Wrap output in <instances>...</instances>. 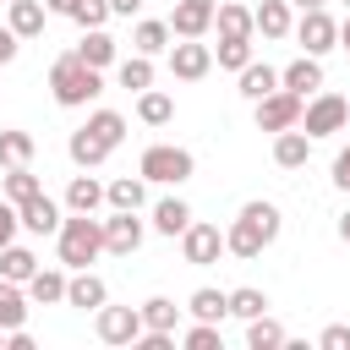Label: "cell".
Returning a JSON list of instances; mask_svg holds the SVG:
<instances>
[{
	"label": "cell",
	"mask_w": 350,
	"mask_h": 350,
	"mask_svg": "<svg viewBox=\"0 0 350 350\" xmlns=\"http://www.w3.org/2000/svg\"><path fill=\"white\" fill-rule=\"evenodd\" d=\"M49 93H55L60 109H82V104H93V98L104 93V71H98V66H82L77 49H71V55H55V66H49Z\"/></svg>",
	"instance_id": "cell-1"
},
{
	"label": "cell",
	"mask_w": 350,
	"mask_h": 350,
	"mask_svg": "<svg viewBox=\"0 0 350 350\" xmlns=\"http://www.w3.org/2000/svg\"><path fill=\"white\" fill-rule=\"evenodd\" d=\"M55 252H60L66 268H88V262H98V257H104V219H93V213H71V219H60V230H55Z\"/></svg>",
	"instance_id": "cell-2"
},
{
	"label": "cell",
	"mask_w": 350,
	"mask_h": 350,
	"mask_svg": "<svg viewBox=\"0 0 350 350\" xmlns=\"http://www.w3.org/2000/svg\"><path fill=\"white\" fill-rule=\"evenodd\" d=\"M137 175L153 180V186H186V180L197 175V159H191L186 148H175V142H153V148L137 159Z\"/></svg>",
	"instance_id": "cell-3"
},
{
	"label": "cell",
	"mask_w": 350,
	"mask_h": 350,
	"mask_svg": "<svg viewBox=\"0 0 350 350\" xmlns=\"http://www.w3.org/2000/svg\"><path fill=\"white\" fill-rule=\"evenodd\" d=\"M345 120H350V98H339V93H323V88H317V93L301 104V120H295V126L317 142V137H334Z\"/></svg>",
	"instance_id": "cell-4"
},
{
	"label": "cell",
	"mask_w": 350,
	"mask_h": 350,
	"mask_svg": "<svg viewBox=\"0 0 350 350\" xmlns=\"http://www.w3.org/2000/svg\"><path fill=\"white\" fill-rule=\"evenodd\" d=\"M180 257H186L191 268H213V262L224 257V230H219V224L191 219V224L180 230Z\"/></svg>",
	"instance_id": "cell-5"
},
{
	"label": "cell",
	"mask_w": 350,
	"mask_h": 350,
	"mask_svg": "<svg viewBox=\"0 0 350 350\" xmlns=\"http://www.w3.org/2000/svg\"><path fill=\"white\" fill-rule=\"evenodd\" d=\"M93 334H98L104 345H126V350H131L137 334H142V312H137V306H109V301H104V306L93 312Z\"/></svg>",
	"instance_id": "cell-6"
},
{
	"label": "cell",
	"mask_w": 350,
	"mask_h": 350,
	"mask_svg": "<svg viewBox=\"0 0 350 350\" xmlns=\"http://www.w3.org/2000/svg\"><path fill=\"white\" fill-rule=\"evenodd\" d=\"M273 241H279V235H273V230H262L246 208H241V213H235V224L224 230V252H230V257H241V262L262 257V246H273Z\"/></svg>",
	"instance_id": "cell-7"
},
{
	"label": "cell",
	"mask_w": 350,
	"mask_h": 350,
	"mask_svg": "<svg viewBox=\"0 0 350 350\" xmlns=\"http://www.w3.org/2000/svg\"><path fill=\"white\" fill-rule=\"evenodd\" d=\"M290 33H295V38H301V49H306V55H317V60H323V55H328V49L339 44V22H334V16L323 11V5L301 11V22H295Z\"/></svg>",
	"instance_id": "cell-8"
},
{
	"label": "cell",
	"mask_w": 350,
	"mask_h": 350,
	"mask_svg": "<svg viewBox=\"0 0 350 350\" xmlns=\"http://www.w3.org/2000/svg\"><path fill=\"white\" fill-rule=\"evenodd\" d=\"M142 235H148V224L131 208H109V219H104V252L109 257H131L142 246Z\"/></svg>",
	"instance_id": "cell-9"
},
{
	"label": "cell",
	"mask_w": 350,
	"mask_h": 350,
	"mask_svg": "<svg viewBox=\"0 0 350 350\" xmlns=\"http://www.w3.org/2000/svg\"><path fill=\"white\" fill-rule=\"evenodd\" d=\"M301 104H306V98H295L290 88L262 93V98H257V131H290V126L301 120Z\"/></svg>",
	"instance_id": "cell-10"
},
{
	"label": "cell",
	"mask_w": 350,
	"mask_h": 350,
	"mask_svg": "<svg viewBox=\"0 0 350 350\" xmlns=\"http://www.w3.org/2000/svg\"><path fill=\"white\" fill-rule=\"evenodd\" d=\"M213 71V49L202 44V38H180V44H170V77H180V82H202Z\"/></svg>",
	"instance_id": "cell-11"
},
{
	"label": "cell",
	"mask_w": 350,
	"mask_h": 350,
	"mask_svg": "<svg viewBox=\"0 0 350 350\" xmlns=\"http://www.w3.org/2000/svg\"><path fill=\"white\" fill-rule=\"evenodd\" d=\"M109 301V284L98 279V273H88V268H71L66 273V306H77V312H98Z\"/></svg>",
	"instance_id": "cell-12"
},
{
	"label": "cell",
	"mask_w": 350,
	"mask_h": 350,
	"mask_svg": "<svg viewBox=\"0 0 350 350\" xmlns=\"http://www.w3.org/2000/svg\"><path fill=\"white\" fill-rule=\"evenodd\" d=\"M16 219H22V230H33V235H55L66 213H60V202H55V197L33 191L27 202H16Z\"/></svg>",
	"instance_id": "cell-13"
},
{
	"label": "cell",
	"mask_w": 350,
	"mask_h": 350,
	"mask_svg": "<svg viewBox=\"0 0 350 350\" xmlns=\"http://www.w3.org/2000/svg\"><path fill=\"white\" fill-rule=\"evenodd\" d=\"M213 5H219V0H180V5L170 11V33H175V38H202V33L213 27Z\"/></svg>",
	"instance_id": "cell-14"
},
{
	"label": "cell",
	"mask_w": 350,
	"mask_h": 350,
	"mask_svg": "<svg viewBox=\"0 0 350 350\" xmlns=\"http://www.w3.org/2000/svg\"><path fill=\"white\" fill-rule=\"evenodd\" d=\"M279 88H290L295 98L317 93V88H323V60H317V55H295V60L279 71Z\"/></svg>",
	"instance_id": "cell-15"
},
{
	"label": "cell",
	"mask_w": 350,
	"mask_h": 350,
	"mask_svg": "<svg viewBox=\"0 0 350 350\" xmlns=\"http://www.w3.org/2000/svg\"><path fill=\"white\" fill-rule=\"evenodd\" d=\"M66 153H71V164H77V170H98L115 148H109L104 137H93L88 126H77V131H71V142H66Z\"/></svg>",
	"instance_id": "cell-16"
},
{
	"label": "cell",
	"mask_w": 350,
	"mask_h": 350,
	"mask_svg": "<svg viewBox=\"0 0 350 350\" xmlns=\"http://www.w3.org/2000/svg\"><path fill=\"white\" fill-rule=\"evenodd\" d=\"M306 159H312V137H306L301 126L273 131V164H279V170H301Z\"/></svg>",
	"instance_id": "cell-17"
},
{
	"label": "cell",
	"mask_w": 350,
	"mask_h": 350,
	"mask_svg": "<svg viewBox=\"0 0 350 350\" xmlns=\"http://www.w3.org/2000/svg\"><path fill=\"white\" fill-rule=\"evenodd\" d=\"M44 0H5V27L16 33V38H38L44 33Z\"/></svg>",
	"instance_id": "cell-18"
},
{
	"label": "cell",
	"mask_w": 350,
	"mask_h": 350,
	"mask_svg": "<svg viewBox=\"0 0 350 350\" xmlns=\"http://www.w3.org/2000/svg\"><path fill=\"white\" fill-rule=\"evenodd\" d=\"M252 27H257L262 38H290V27H295L290 0H262V5L252 11Z\"/></svg>",
	"instance_id": "cell-19"
},
{
	"label": "cell",
	"mask_w": 350,
	"mask_h": 350,
	"mask_svg": "<svg viewBox=\"0 0 350 350\" xmlns=\"http://www.w3.org/2000/svg\"><path fill=\"white\" fill-rule=\"evenodd\" d=\"M213 27H219V38H257V27H252V5H235V0L213 5Z\"/></svg>",
	"instance_id": "cell-20"
},
{
	"label": "cell",
	"mask_w": 350,
	"mask_h": 350,
	"mask_svg": "<svg viewBox=\"0 0 350 350\" xmlns=\"http://www.w3.org/2000/svg\"><path fill=\"white\" fill-rule=\"evenodd\" d=\"M186 224H191V202H186V197H159V202H153V230H159V235L175 241Z\"/></svg>",
	"instance_id": "cell-21"
},
{
	"label": "cell",
	"mask_w": 350,
	"mask_h": 350,
	"mask_svg": "<svg viewBox=\"0 0 350 350\" xmlns=\"http://www.w3.org/2000/svg\"><path fill=\"white\" fill-rule=\"evenodd\" d=\"M22 290H27V301H38V306H60V301H66V273H60V268H33V279H27Z\"/></svg>",
	"instance_id": "cell-22"
},
{
	"label": "cell",
	"mask_w": 350,
	"mask_h": 350,
	"mask_svg": "<svg viewBox=\"0 0 350 350\" xmlns=\"http://www.w3.org/2000/svg\"><path fill=\"white\" fill-rule=\"evenodd\" d=\"M137 120H142V126H170V120H175V98H170L164 88H142V93H137Z\"/></svg>",
	"instance_id": "cell-23"
},
{
	"label": "cell",
	"mask_w": 350,
	"mask_h": 350,
	"mask_svg": "<svg viewBox=\"0 0 350 350\" xmlns=\"http://www.w3.org/2000/svg\"><path fill=\"white\" fill-rule=\"evenodd\" d=\"M104 202H109V208H131V213H142V202H148V180H142V175H120V180L104 186Z\"/></svg>",
	"instance_id": "cell-24"
},
{
	"label": "cell",
	"mask_w": 350,
	"mask_h": 350,
	"mask_svg": "<svg viewBox=\"0 0 350 350\" xmlns=\"http://www.w3.org/2000/svg\"><path fill=\"white\" fill-rule=\"evenodd\" d=\"M186 312H191L197 323H224V317H230V301H224V290L202 284V290H191V295H186Z\"/></svg>",
	"instance_id": "cell-25"
},
{
	"label": "cell",
	"mask_w": 350,
	"mask_h": 350,
	"mask_svg": "<svg viewBox=\"0 0 350 350\" xmlns=\"http://www.w3.org/2000/svg\"><path fill=\"white\" fill-rule=\"evenodd\" d=\"M77 60H82V66H98V71H104V66L115 60V38H109L104 27H82V44H77Z\"/></svg>",
	"instance_id": "cell-26"
},
{
	"label": "cell",
	"mask_w": 350,
	"mask_h": 350,
	"mask_svg": "<svg viewBox=\"0 0 350 350\" xmlns=\"http://www.w3.org/2000/svg\"><path fill=\"white\" fill-rule=\"evenodd\" d=\"M66 208H71V213H98V208H104V186H98L93 175H71V186H66Z\"/></svg>",
	"instance_id": "cell-27"
},
{
	"label": "cell",
	"mask_w": 350,
	"mask_h": 350,
	"mask_svg": "<svg viewBox=\"0 0 350 350\" xmlns=\"http://www.w3.org/2000/svg\"><path fill=\"white\" fill-rule=\"evenodd\" d=\"M137 312H142V328H159V334H175L180 328V306L170 295H148Z\"/></svg>",
	"instance_id": "cell-28"
},
{
	"label": "cell",
	"mask_w": 350,
	"mask_h": 350,
	"mask_svg": "<svg viewBox=\"0 0 350 350\" xmlns=\"http://www.w3.org/2000/svg\"><path fill=\"white\" fill-rule=\"evenodd\" d=\"M27 323V290L16 284V279H0V328L11 334V328H22Z\"/></svg>",
	"instance_id": "cell-29"
},
{
	"label": "cell",
	"mask_w": 350,
	"mask_h": 350,
	"mask_svg": "<svg viewBox=\"0 0 350 350\" xmlns=\"http://www.w3.org/2000/svg\"><path fill=\"white\" fill-rule=\"evenodd\" d=\"M246 345L252 350H279V345H290V334H284V323H273L262 312V317H246Z\"/></svg>",
	"instance_id": "cell-30"
},
{
	"label": "cell",
	"mask_w": 350,
	"mask_h": 350,
	"mask_svg": "<svg viewBox=\"0 0 350 350\" xmlns=\"http://www.w3.org/2000/svg\"><path fill=\"white\" fill-rule=\"evenodd\" d=\"M170 38H175L170 22H137V27H131V49H137V55H164Z\"/></svg>",
	"instance_id": "cell-31"
},
{
	"label": "cell",
	"mask_w": 350,
	"mask_h": 350,
	"mask_svg": "<svg viewBox=\"0 0 350 350\" xmlns=\"http://www.w3.org/2000/svg\"><path fill=\"white\" fill-rule=\"evenodd\" d=\"M235 77H241V93H246L252 104H257L262 93H273V88H279V71H273V66H257V60H246Z\"/></svg>",
	"instance_id": "cell-32"
},
{
	"label": "cell",
	"mask_w": 350,
	"mask_h": 350,
	"mask_svg": "<svg viewBox=\"0 0 350 350\" xmlns=\"http://www.w3.org/2000/svg\"><path fill=\"white\" fill-rule=\"evenodd\" d=\"M33 268H38V257L27 252V246H0V279H16V284H27L33 279Z\"/></svg>",
	"instance_id": "cell-33"
},
{
	"label": "cell",
	"mask_w": 350,
	"mask_h": 350,
	"mask_svg": "<svg viewBox=\"0 0 350 350\" xmlns=\"http://www.w3.org/2000/svg\"><path fill=\"white\" fill-rule=\"evenodd\" d=\"M33 153H38L33 131H0V164H5V170H16V164H33Z\"/></svg>",
	"instance_id": "cell-34"
},
{
	"label": "cell",
	"mask_w": 350,
	"mask_h": 350,
	"mask_svg": "<svg viewBox=\"0 0 350 350\" xmlns=\"http://www.w3.org/2000/svg\"><path fill=\"white\" fill-rule=\"evenodd\" d=\"M33 191H44V186H38V175H33V164L5 170V180H0V197H5V202H27Z\"/></svg>",
	"instance_id": "cell-35"
},
{
	"label": "cell",
	"mask_w": 350,
	"mask_h": 350,
	"mask_svg": "<svg viewBox=\"0 0 350 350\" xmlns=\"http://www.w3.org/2000/svg\"><path fill=\"white\" fill-rule=\"evenodd\" d=\"M224 301H230V317H262L268 312V295L257 290V284H241V290H224Z\"/></svg>",
	"instance_id": "cell-36"
},
{
	"label": "cell",
	"mask_w": 350,
	"mask_h": 350,
	"mask_svg": "<svg viewBox=\"0 0 350 350\" xmlns=\"http://www.w3.org/2000/svg\"><path fill=\"white\" fill-rule=\"evenodd\" d=\"M120 88H131V93L153 88V55H131V60H120Z\"/></svg>",
	"instance_id": "cell-37"
},
{
	"label": "cell",
	"mask_w": 350,
	"mask_h": 350,
	"mask_svg": "<svg viewBox=\"0 0 350 350\" xmlns=\"http://www.w3.org/2000/svg\"><path fill=\"white\" fill-rule=\"evenodd\" d=\"M66 16H71L77 27H104V22H109V0H71Z\"/></svg>",
	"instance_id": "cell-38"
},
{
	"label": "cell",
	"mask_w": 350,
	"mask_h": 350,
	"mask_svg": "<svg viewBox=\"0 0 350 350\" xmlns=\"http://www.w3.org/2000/svg\"><path fill=\"white\" fill-rule=\"evenodd\" d=\"M213 60H219L224 71H241V66L252 60V38H219V49H213Z\"/></svg>",
	"instance_id": "cell-39"
},
{
	"label": "cell",
	"mask_w": 350,
	"mask_h": 350,
	"mask_svg": "<svg viewBox=\"0 0 350 350\" xmlns=\"http://www.w3.org/2000/svg\"><path fill=\"white\" fill-rule=\"evenodd\" d=\"M180 345H186V350H224V339H219V323H191V328L180 334Z\"/></svg>",
	"instance_id": "cell-40"
},
{
	"label": "cell",
	"mask_w": 350,
	"mask_h": 350,
	"mask_svg": "<svg viewBox=\"0 0 350 350\" xmlns=\"http://www.w3.org/2000/svg\"><path fill=\"white\" fill-rule=\"evenodd\" d=\"M317 345H323V350H350V323H328V328L317 334Z\"/></svg>",
	"instance_id": "cell-41"
},
{
	"label": "cell",
	"mask_w": 350,
	"mask_h": 350,
	"mask_svg": "<svg viewBox=\"0 0 350 350\" xmlns=\"http://www.w3.org/2000/svg\"><path fill=\"white\" fill-rule=\"evenodd\" d=\"M16 230H22L16 202H5V197H0V246H11V241H16Z\"/></svg>",
	"instance_id": "cell-42"
},
{
	"label": "cell",
	"mask_w": 350,
	"mask_h": 350,
	"mask_svg": "<svg viewBox=\"0 0 350 350\" xmlns=\"http://www.w3.org/2000/svg\"><path fill=\"white\" fill-rule=\"evenodd\" d=\"M334 186H339V191H350V148H339V153H334Z\"/></svg>",
	"instance_id": "cell-43"
},
{
	"label": "cell",
	"mask_w": 350,
	"mask_h": 350,
	"mask_svg": "<svg viewBox=\"0 0 350 350\" xmlns=\"http://www.w3.org/2000/svg\"><path fill=\"white\" fill-rule=\"evenodd\" d=\"M16 49H22V38H16L11 27H0V66H11V60H16Z\"/></svg>",
	"instance_id": "cell-44"
},
{
	"label": "cell",
	"mask_w": 350,
	"mask_h": 350,
	"mask_svg": "<svg viewBox=\"0 0 350 350\" xmlns=\"http://www.w3.org/2000/svg\"><path fill=\"white\" fill-rule=\"evenodd\" d=\"M5 350H33V334H27V323H22V328H11V334H5Z\"/></svg>",
	"instance_id": "cell-45"
},
{
	"label": "cell",
	"mask_w": 350,
	"mask_h": 350,
	"mask_svg": "<svg viewBox=\"0 0 350 350\" xmlns=\"http://www.w3.org/2000/svg\"><path fill=\"white\" fill-rule=\"evenodd\" d=\"M142 0H109V16H137Z\"/></svg>",
	"instance_id": "cell-46"
},
{
	"label": "cell",
	"mask_w": 350,
	"mask_h": 350,
	"mask_svg": "<svg viewBox=\"0 0 350 350\" xmlns=\"http://www.w3.org/2000/svg\"><path fill=\"white\" fill-rule=\"evenodd\" d=\"M339 49H345V55H350V16H345V22H339Z\"/></svg>",
	"instance_id": "cell-47"
},
{
	"label": "cell",
	"mask_w": 350,
	"mask_h": 350,
	"mask_svg": "<svg viewBox=\"0 0 350 350\" xmlns=\"http://www.w3.org/2000/svg\"><path fill=\"white\" fill-rule=\"evenodd\" d=\"M66 5H71V0H44V11H60V16H66Z\"/></svg>",
	"instance_id": "cell-48"
},
{
	"label": "cell",
	"mask_w": 350,
	"mask_h": 350,
	"mask_svg": "<svg viewBox=\"0 0 350 350\" xmlns=\"http://www.w3.org/2000/svg\"><path fill=\"white\" fill-rule=\"evenodd\" d=\"M339 241H345V246H350V213H345V219H339Z\"/></svg>",
	"instance_id": "cell-49"
},
{
	"label": "cell",
	"mask_w": 350,
	"mask_h": 350,
	"mask_svg": "<svg viewBox=\"0 0 350 350\" xmlns=\"http://www.w3.org/2000/svg\"><path fill=\"white\" fill-rule=\"evenodd\" d=\"M295 5H301V11H312V5H328V0H295Z\"/></svg>",
	"instance_id": "cell-50"
},
{
	"label": "cell",
	"mask_w": 350,
	"mask_h": 350,
	"mask_svg": "<svg viewBox=\"0 0 350 350\" xmlns=\"http://www.w3.org/2000/svg\"><path fill=\"white\" fill-rule=\"evenodd\" d=\"M0 350H5V328H0Z\"/></svg>",
	"instance_id": "cell-51"
},
{
	"label": "cell",
	"mask_w": 350,
	"mask_h": 350,
	"mask_svg": "<svg viewBox=\"0 0 350 350\" xmlns=\"http://www.w3.org/2000/svg\"><path fill=\"white\" fill-rule=\"evenodd\" d=\"M345 5H350V0H345Z\"/></svg>",
	"instance_id": "cell-52"
}]
</instances>
